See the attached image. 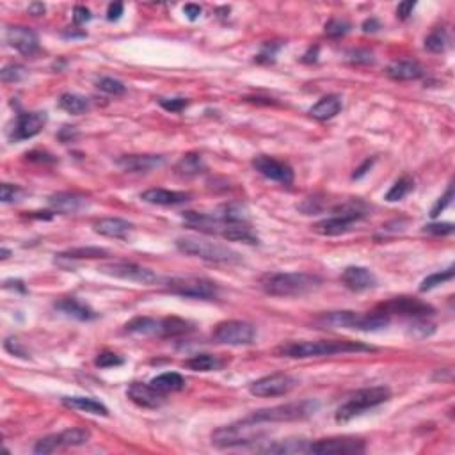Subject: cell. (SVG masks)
Returning a JSON list of instances; mask_svg holds the SVG:
<instances>
[{"label": "cell", "mask_w": 455, "mask_h": 455, "mask_svg": "<svg viewBox=\"0 0 455 455\" xmlns=\"http://www.w3.org/2000/svg\"><path fill=\"white\" fill-rule=\"evenodd\" d=\"M375 347L365 345L351 340H320V342H292L276 349V354L281 358L308 359L322 358V356L351 354V352H374Z\"/></svg>", "instance_id": "6da1fadb"}, {"label": "cell", "mask_w": 455, "mask_h": 455, "mask_svg": "<svg viewBox=\"0 0 455 455\" xmlns=\"http://www.w3.org/2000/svg\"><path fill=\"white\" fill-rule=\"evenodd\" d=\"M322 278L310 272H272L260 279L262 290L274 297H301L318 290Z\"/></svg>", "instance_id": "7a4b0ae2"}, {"label": "cell", "mask_w": 455, "mask_h": 455, "mask_svg": "<svg viewBox=\"0 0 455 455\" xmlns=\"http://www.w3.org/2000/svg\"><path fill=\"white\" fill-rule=\"evenodd\" d=\"M390 317L381 311L372 313H356V311H331L315 318V326L322 329H358L381 331L388 327Z\"/></svg>", "instance_id": "3957f363"}, {"label": "cell", "mask_w": 455, "mask_h": 455, "mask_svg": "<svg viewBox=\"0 0 455 455\" xmlns=\"http://www.w3.org/2000/svg\"><path fill=\"white\" fill-rule=\"evenodd\" d=\"M192 329L189 322L181 320L178 317L167 318H151V317H135L130 322L125 324V333L139 336H160V338H169V336L185 335Z\"/></svg>", "instance_id": "277c9868"}, {"label": "cell", "mask_w": 455, "mask_h": 455, "mask_svg": "<svg viewBox=\"0 0 455 455\" xmlns=\"http://www.w3.org/2000/svg\"><path fill=\"white\" fill-rule=\"evenodd\" d=\"M176 247L180 253L201 258V260L210 263H240V254L237 251L217 244V242H208L196 237H183L178 238Z\"/></svg>", "instance_id": "5b68a950"}, {"label": "cell", "mask_w": 455, "mask_h": 455, "mask_svg": "<svg viewBox=\"0 0 455 455\" xmlns=\"http://www.w3.org/2000/svg\"><path fill=\"white\" fill-rule=\"evenodd\" d=\"M263 436H267V429L262 427V423L244 418L242 422L231 423L212 432V443L221 448L242 447L260 441Z\"/></svg>", "instance_id": "8992f818"}, {"label": "cell", "mask_w": 455, "mask_h": 455, "mask_svg": "<svg viewBox=\"0 0 455 455\" xmlns=\"http://www.w3.org/2000/svg\"><path fill=\"white\" fill-rule=\"evenodd\" d=\"M391 399V391L386 386H374V388H363V390L356 391L351 399L347 400L343 406L338 407L335 418L338 423L351 422L352 418L359 416L367 409L377 407L381 404L388 402Z\"/></svg>", "instance_id": "52a82bcc"}, {"label": "cell", "mask_w": 455, "mask_h": 455, "mask_svg": "<svg viewBox=\"0 0 455 455\" xmlns=\"http://www.w3.org/2000/svg\"><path fill=\"white\" fill-rule=\"evenodd\" d=\"M318 411L317 400H301V402L281 404V406L267 407V409H258L253 415L247 416V420L260 423H281V422H295V420H304L313 416Z\"/></svg>", "instance_id": "ba28073f"}, {"label": "cell", "mask_w": 455, "mask_h": 455, "mask_svg": "<svg viewBox=\"0 0 455 455\" xmlns=\"http://www.w3.org/2000/svg\"><path fill=\"white\" fill-rule=\"evenodd\" d=\"M165 286L171 294L180 297L201 299V301H214L219 297V286L205 278H173L165 283Z\"/></svg>", "instance_id": "9c48e42d"}, {"label": "cell", "mask_w": 455, "mask_h": 455, "mask_svg": "<svg viewBox=\"0 0 455 455\" xmlns=\"http://www.w3.org/2000/svg\"><path fill=\"white\" fill-rule=\"evenodd\" d=\"M256 336V327L244 320H224L215 326L212 338L221 345H251Z\"/></svg>", "instance_id": "30bf717a"}, {"label": "cell", "mask_w": 455, "mask_h": 455, "mask_svg": "<svg viewBox=\"0 0 455 455\" xmlns=\"http://www.w3.org/2000/svg\"><path fill=\"white\" fill-rule=\"evenodd\" d=\"M91 439V432L88 429L82 427H73L66 429V431L59 432V434L47 436V438L40 439L34 447V454L38 455H47L53 454L57 450H63V448H75L82 447Z\"/></svg>", "instance_id": "8fae6325"}, {"label": "cell", "mask_w": 455, "mask_h": 455, "mask_svg": "<svg viewBox=\"0 0 455 455\" xmlns=\"http://www.w3.org/2000/svg\"><path fill=\"white\" fill-rule=\"evenodd\" d=\"M101 274H107L110 278L123 279V281H133L141 283V285H155L158 281V276L154 270L146 269V267L138 265L132 262H113L105 263V265L98 267Z\"/></svg>", "instance_id": "7c38bea8"}, {"label": "cell", "mask_w": 455, "mask_h": 455, "mask_svg": "<svg viewBox=\"0 0 455 455\" xmlns=\"http://www.w3.org/2000/svg\"><path fill=\"white\" fill-rule=\"evenodd\" d=\"M377 311L381 313L388 315H400V317H411L420 320V318H427L431 315H434V308L427 302L420 301L416 297H395L390 299V301L383 302V304H379Z\"/></svg>", "instance_id": "4fadbf2b"}, {"label": "cell", "mask_w": 455, "mask_h": 455, "mask_svg": "<svg viewBox=\"0 0 455 455\" xmlns=\"http://www.w3.org/2000/svg\"><path fill=\"white\" fill-rule=\"evenodd\" d=\"M367 450V445L358 438H329L311 441L308 454L315 455H356Z\"/></svg>", "instance_id": "5bb4252c"}, {"label": "cell", "mask_w": 455, "mask_h": 455, "mask_svg": "<svg viewBox=\"0 0 455 455\" xmlns=\"http://www.w3.org/2000/svg\"><path fill=\"white\" fill-rule=\"evenodd\" d=\"M297 386V379L288 374H272L258 379L249 386L251 395L254 397H279L290 393Z\"/></svg>", "instance_id": "9a60e30c"}, {"label": "cell", "mask_w": 455, "mask_h": 455, "mask_svg": "<svg viewBox=\"0 0 455 455\" xmlns=\"http://www.w3.org/2000/svg\"><path fill=\"white\" fill-rule=\"evenodd\" d=\"M253 167L258 173L265 176L267 180L278 181L283 185H292L294 183V169L286 162L278 160L269 155H258L253 158Z\"/></svg>", "instance_id": "2e32d148"}, {"label": "cell", "mask_w": 455, "mask_h": 455, "mask_svg": "<svg viewBox=\"0 0 455 455\" xmlns=\"http://www.w3.org/2000/svg\"><path fill=\"white\" fill-rule=\"evenodd\" d=\"M49 121V116L44 110H36V113H22L17 116V123L13 126L11 141H25L41 132Z\"/></svg>", "instance_id": "e0dca14e"}, {"label": "cell", "mask_w": 455, "mask_h": 455, "mask_svg": "<svg viewBox=\"0 0 455 455\" xmlns=\"http://www.w3.org/2000/svg\"><path fill=\"white\" fill-rule=\"evenodd\" d=\"M6 41L11 49L25 57H33L40 50V40L28 27H9L6 31Z\"/></svg>", "instance_id": "ac0fdd59"}, {"label": "cell", "mask_w": 455, "mask_h": 455, "mask_svg": "<svg viewBox=\"0 0 455 455\" xmlns=\"http://www.w3.org/2000/svg\"><path fill=\"white\" fill-rule=\"evenodd\" d=\"M340 281L352 292H367L377 285V278L367 267H347L340 276Z\"/></svg>", "instance_id": "d6986e66"}, {"label": "cell", "mask_w": 455, "mask_h": 455, "mask_svg": "<svg viewBox=\"0 0 455 455\" xmlns=\"http://www.w3.org/2000/svg\"><path fill=\"white\" fill-rule=\"evenodd\" d=\"M165 158L162 155H123L116 160L123 171L129 173H148L162 167Z\"/></svg>", "instance_id": "ffe728a7"}, {"label": "cell", "mask_w": 455, "mask_h": 455, "mask_svg": "<svg viewBox=\"0 0 455 455\" xmlns=\"http://www.w3.org/2000/svg\"><path fill=\"white\" fill-rule=\"evenodd\" d=\"M126 395L132 400L133 404H138L141 407H148V409H155L164 404V393L155 390L151 384H142V383H133L126 390Z\"/></svg>", "instance_id": "44dd1931"}, {"label": "cell", "mask_w": 455, "mask_h": 455, "mask_svg": "<svg viewBox=\"0 0 455 455\" xmlns=\"http://www.w3.org/2000/svg\"><path fill=\"white\" fill-rule=\"evenodd\" d=\"M49 205L59 214H77L88 208L89 199L77 192H57L49 198Z\"/></svg>", "instance_id": "7402d4cb"}, {"label": "cell", "mask_w": 455, "mask_h": 455, "mask_svg": "<svg viewBox=\"0 0 455 455\" xmlns=\"http://www.w3.org/2000/svg\"><path fill=\"white\" fill-rule=\"evenodd\" d=\"M141 199L151 205L160 206H174L187 203L190 199L189 192H181V190H167V189H149L141 194Z\"/></svg>", "instance_id": "603a6c76"}, {"label": "cell", "mask_w": 455, "mask_h": 455, "mask_svg": "<svg viewBox=\"0 0 455 455\" xmlns=\"http://www.w3.org/2000/svg\"><path fill=\"white\" fill-rule=\"evenodd\" d=\"M93 228L98 235L109 238H126L130 235V231L133 230L132 222L119 217L100 219L98 222H94Z\"/></svg>", "instance_id": "cb8c5ba5"}, {"label": "cell", "mask_w": 455, "mask_h": 455, "mask_svg": "<svg viewBox=\"0 0 455 455\" xmlns=\"http://www.w3.org/2000/svg\"><path fill=\"white\" fill-rule=\"evenodd\" d=\"M56 310L60 311V313H65L66 317H72L75 318V320H82V322H88V320L97 318L94 310H91L88 304H84V302H81L75 297L60 299L59 302H56Z\"/></svg>", "instance_id": "d4e9b609"}, {"label": "cell", "mask_w": 455, "mask_h": 455, "mask_svg": "<svg viewBox=\"0 0 455 455\" xmlns=\"http://www.w3.org/2000/svg\"><path fill=\"white\" fill-rule=\"evenodd\" d=\"M386 75L393 81H418L423 77V68L415 60H397L388 66Z\"/></svg>", "instance_id": "484cf974"}, {"label": "cell", "mask_w": 455, "mask_h": 455, "mask_svg": "<svg viewBox=\"0 0 455 455\" xmlns=\"http://www.w3.org/2000/svg\"><path fill=\"white\" fill-rule=\"evenodd\" d=\"M343 109V101L342 97L338 94H327V97L320 98L317 104L310 109V114L318 121H327L333 119L336 114H340V110Z\"/></svg>", "instance_id": "4316f807"}, {"label": "cell", "mask_w": 455, "mask_h": 455, "mask_svg": "<svg viewBox=\"0 0 455 455\" xmlns=\"http://www.w3.org/2000/svg\"><path fill=\"white\" fill-rule=\"evenodd\" d=\"M354 222L356 221L343 217V215H333V217H327L324 221L317 222L313 226V230L315 233L324 235V237H338V235L347 233V231L351 230Z\"/></svg>", "instance_id": "83f0119b"}, {"label": "cell", "mask_w": 455, "mask_h": 455, "mask_svg": "<svg viewBox=\"0 0 455 455\" xmlns=\"http://www.w3.org/2000/svg\"><path fill=\"white\" fill-rule=\"evenodd\" d=\"M219 235H221L222 238H226V240H231V242H244V244H251V246L260 244V238H258V235L251 230L247 222L226 224Z\"/></svg>", "instance_id": "f1b7e54d"}, {"label": "cell", "mask_w": 455, "mask_h": 455, "mask_svg": "<svg viewBox=\"0 0 455 455\" xmlns=\"http://www.w3.org/2000/svg\"><path fill=\"white\" fill-rule=\"evenodd\" d=\"M63 404L69 409H77V411L89 413V415H97V416H107L109 415V409L97 399H91V397H65L63 399Z\"/></svg>", "instance_id": "f546056e"}, {"label": "cell", "mask_w": 455, "mask_h": 455, "mask_svg": "<svg viewBox=\"0 0 455 455\" xmlns=\"http://www.w3.org/2000/svg\"><path fill=\"white\" fill-rule=\"evenodd\" d=\"M206 164L199 154H187L176 162L174 165V173L181 178H192L198 174L205 173Z\"/></svg>", "instance_id": "4dcf8cb0"}, {"label": "cell", "mask_w": 455, "mask_h": 455, "mask_svg": "<svg viewBox=\"0 0 455 455\" xmlns=\"http://www.w3.org/2000/svg\"><path fill=\"white\" fill-rule=\"evenodd\" d=\"M149 384L165 395V393H171V391L183 390L185 388V379L181 377L180 374H176V372H165V374H160L155 379H151Z\"/></svg>", "instance_id": "1f68e13d"}, {"label": "cell", "mask_w": 455, "mask_h": 455, "mask_svg": "<svg viewBox=\"0 0 455 455\" xmlns=\"http://www.w3.org/2000/svg\"><path fill=\"white\" fill-rule=\"evenodd\" d=\"M310 441L304 439H286V441H278L270 447L262 448L265 454H279V455H292V454H308Z\"/></svg>", "instance_id": "d6a6232c"}, {"label": "cell", "mask_w": 455, "mask_h": 455, "mask_svg": "<svg viewBox=\"0 0 455 455\" xmlns=\"http://www.w3.org/2000/svg\"><path fill=\"white\" fill-rule=\"evenodd\" d=\"M59 107L65 110V113L78 116V114H85L91 109V101L85 97H82V94L65 93L59 98Z\"/></svg>", "instance_id": "836d02e7"}, {"label": "cell", "mask_w": 455, "mask_h": 455, "mask_svg": "<svg viewBox=\"0 0 455 455\" xmlns=\"http://www.w3.org/2000/svg\"><path fill=\"white\" fill-rule=\"evenodd\" d=\"M224 363L217 358V356L212 354H198L192 356L190 359L185 361V367L190 368L194 372H212V370H219L222 368Z\"/></svg>", "instance_id": "e575fe53"}, {"label": "cell", "mask_w": 455, "mask_h": 455, "mask_svg": "<svg viewBox=\"0 0 455 455\" xmlns=\"http://www.w3.org/2000/svg\"><path fill=\"white\" fill-rule=\"evenodd\" d=\"M413 189H415V180L406 174V176L399 178V180L393 183V187L388 190L386 196H384V199H386L388 203H397V201H400V199L406 198L407 194L411 192Z\"/></svg>", "instance_id": "d590c367"}, {"label": "cell", "mask_w": 455, "mask_h": 455, "mask_svg": "<svg viewBox=\"0 0 455 455\" xmlns=\"http://www.w3.org/2000/svg\"><path fill=\"white\" fill-rule=\"evenodd\" d=\"M107 251L100 249V247H75V249L65 251L60 253L59 258H68V260H85V258H105Z\"/></svg>", "instance_id": "8d00e7d4"}, {"label": "cell", "mask_w": 455, "mask_h": 455, "mask_svg": "<svg viewBox=\"0 0 455 455\" xmlns=\"http://www.w3.org/2000/svg\"><path fill=\"white\" fill-rule=\"evenodd\" d=\"M448 47V34L445 28H438L434 33H431L425 40V49L432 53L445 52Z\"/></svg>", "instance_id": "74e56055"}, {"label": "cell", "mask_w": 455, "mask_h": 455, "mask_svg": "<svg viewBox=\"0 0 455 455\" xmlns=\"http://www.w3.org/2000/svg\"><path fill=\"white\" fill-rule=\"evenodd\" d=\"M454 279V267L447 270H441V272H436V274L427 276V278L423 279L422 285H420V292H429L432 288L439 285H445L447 281H452Z\"/></svg>", "instance_id": "f35d334b"}, {"label": "cell", "mask_w": 455, "mask_h": 455, "mask_svg": "<svg viewBox=\"0 0 455 455\" xmlns=\"http://www.w3.org/2000/svg\"><path fill=\"white\" fill-rule=\"evenodd\" d=\"M27 77V72L22 65H8L0 72V78L4 84H13V82H20Z\"/></svg>", "instance_id": "ab89813d"}, {"label": "cell", "mask_w": 455, "mask_h": 455, "mask_svg": "<svg viewBox=\"0 0 455 455\" xmlns=\"http://www.w3.org/2000/svg\"><path fill=\"white\" fill-rule=\"evenodd\" d=\"M98 89L107 94H113V97H119V94H123L126 91V85L121 81H117V78L104 77L98 82Z\"/></svg>", "instance_id": "60d3db41"}, {"label": "cell", "mask_w": 455, "mask_h": 455, "mask_svg": "<svg viewBox=\"0 0 455 455\" xmlns=\"http://www.w3.org/2000/svg\"><path fill=\"white\" fill-rule=\"evenodd\" d=\"M349 31H351V24L345 20H340V18H333V20H329L326 24V34L329 38L345 36Z\"/></svg>", "instance_id": "b9f144b4"}, {"label": "cell", "mask_w": 455, "mask_h": 455, "mask_svg": "<svg viewBox=\"0 0 455 455\" xmlns=\"http://www.w3.org/2000/svg\"><path fill=\"white\" fill-rule=\"evenodd\" d=\"M125 363V359L121 358V356L114 354V352L105 351L101 354H98V358L94 359V365L100 368H113V367H121Z\"/></svg>", "instance_id": "7bdbcfd3"}, {"label": "cell", "mask_w": 455, "mask_h": 455, "mask_svg": "<svg viewBox=\"0 0 455 455\" xmlns=\"http://www.w3.org/2000/svg\"><path fill=\"white\" fill-rule=\"evenodd\" d=\"M22 196H24V190L18 185H11V183H2L0 185V199H2V203L18 201Z\"/></svg>", "instance_id": "ee69618b"}, {"label": "cell", "mask_w": 455, "mask_h": 455, "mask_svg": "<svg viewBox=\"0 0 455 455\" xmlns=\"http://www.w3.org/2000/svg\"><path fill=\"white\" fill-rule=\"evenodd\" d=\"M452 199H454V187L450 185V187H448L447 192H445V196H441V198H439L438 201H436V205L432 206L431 217L436 219L439 214H441V212H445V210H447L448 206L452 205Z\"/></svg>", "instance_id": "f6af8a7d"}, {"label": "cell", "mask_w": 455, "mask_h": 455, "mask_svg": "<svg viewBox=\"0 0 455 455\" xmlns=\"http://www.w3.org/2000/svg\"><path fill=\"white\" fill-rule=\"evenodd\" d=\"M158 104L162 109L169 110V113H181L189 105V100L187 98H160Z\"/></svg>", "instance_id": "bcb514c9"}, {"label": "cell", "mask_w": 455, "mask_h": 455, "mask_svg": "<svg viewBox=\"0 0 455 455\" xmlns=\"http://www.w3.org/2000/svg\"><path fill=\"white\" fill-rule=\"evenodd\" d=\"M4 349L9 352V354L18 356V358L28 359V352L25 351L24 345H22L20 340H17V338H8V340H6V342H4Z\"/></svg>", "instance_id": "7dc6e473"}, {"label": "cell", "mask_w": 455, "mask_h": 455, "mask_svg": "<svg viewBox=\"0 0 455 455\" xmlns=\"http://www.w3.org/2000/svg\"><path fill=\"white\" fill-rule=\"evenodd\" d=\"M423 231L431 235H450L454 233V224L452 222H438V224L425 226Z\"/></svg>", "instance_id": "c3c4849f"}, {"label": "cell", "mask_w": 455, "mask_h": 455, "mask_svg": "<svg viewBox=\"0 0 455 455\" xmlns=\"http://www.w3.org/2000/svg\"><path fill=\"white\" fill-rule=\"evenodd\" d=\"M91 18H93V15H91V11H89L88 8H84V6H77V8L73 9V22L77 25L85 24V22H89Z\"/></svg>", "instance_id": "681fc988"}, {"label": "cell", "mask_w": 455, "mask_h": 455, "mask_svg": "<svg viewBox=\"0 0 455 455\" xmlns=\"http://www.w3.org/2000/svg\"><path fill=\"white\" fill-rule=\"evenodd\" d=\"M415 8H416V2H413V0H406V2H400L399 8H397V17H399L400 20H407V18L413 15Z\"/></svg>", "instance_id": "f907efd6"}, {"label": "cell", "mask_w": 455, "mask_h": 455, "mask_svg": "<svg viewBox=\"0 0 455 455\" xmlns=\"http://www.w3.org/2000/svg\"><path fill=\"white\" fill-rule=\"evenodd\" d=\"M349 57H351V60H354V63H365V65L374 63V56H372L370 50H352V52L349 53Z\"/></svg>", "instance_id": "816d5d0a"}, {"label": "cell", "mask_w": 455, "mask_h": 455, "mask_svg": "<svg viewBox=\"0 0 455 455\" xmlns=\"http://www.w3.org/2000/svg\"><path fill=\"white\" fill-rule=\"evenodd\" d=\"M25 157L31 162H43V164H47V162H56V157L47 154V151H31V154H27Z\"/></svg>", "instance_id": "f5cc1de1"}, {"label": "cell", "mask_w": 455, "mask_h": 455, "mask_svg": "<svg viewBox=\"0 0 455 455\" xmlns=\"http://www.w3.org/2000/svg\"><path fill=\"white\" fill-rule=\"evenodd\" d=\"M123 15V4L121 2H113L109 4V9H107V20L109 22H117Z\"/></svg>", "instance_id": "db71d44e"}, {"label": "cell", "mask_w": 455, "mask_h": 455, "mask_svg": "<svg viewBox=\"0 0 455 455\" xmlns=\"http://www.w3.org/2000/svg\"><path fill=\"white\" fill-rule=\"evenodd\" d=\"M374 162H375V158H368V160L363 162V164L359 165L358 169H356V173L352 174V178H354V180H359V178L365 176V174H367L368 171L372 169V165H374Z\"/></svg>", "instance_id": "11a10c76"}, {"label": "cell", "mask_w": 455, "mask_h": 455, "mask_svg": "<svg viewBox=\"0 0 455 455\" xmlns=\"http://www.w3.org/2000/svg\"><path fill=\"white\" fill-rule=\"evenodd\" d=\"M183 13L187 15V18L189 20H198L199 17H201V8H199L198 4H187L185 8H183Z\"/></svg>", "instance_id": "9f6ffc18"}, {"label": "cell", "mask_w": 455, "mask_h": 455, "mask_svg": "<svg viewBox=\"0 0 455 455\" xmlns=\"http://www.w3.org/2000/svg\"><path fill=\"white\" fill-rule=\"evenodd\" d=\"M379 28H381V24L375 18H368V20L363 22V31L365 33H377Z\"/></svg>", "instance_id": "6f0895ef"}, {"label": "cell", "mask_w": 455, "mask_h": 455, "mask_svg": "<svg viewBox=\"0 0 455 455\" xmlns=\"http://www.w3.org/2000/svg\"><path fill=\"white\" fill-rule=\"evenodd\" d=\"M44 11H47V8H44V4H41V2H33V4L28 6V13H31L33 17H41V15H44Z\"/></svg>", "instance_id": "680465c9"}, {"label": "cell", "mask_w": 455, "mask_h": 455, "mask_svg": "<svg viewBox=\"0 0 455 455\" xmlns=\"http://www.w3.org/2000/svg\"><path fill=\"white\" fill-rule=\"evenodd\" d=\"M317 56H318V47H315V49H310V52L304 56V63H315L317 60Z\"/></svg>", "instance_id": "91938a15"}, {"label": "cell", "mask_w": 455, "mask_h": 455, "mask_svg": "<svg viewBox=\"0 0 455 455\" xmlns=\"http://www.w3.org/2000/svg\"><path fill=\"white\" fill-rule=\"evenodd\" d=\"M9 254H11V251L6 249V247H2V256H0V258H2V260H8Z\"/></svg>", "instance_id": "94428289"}]
</instances>
